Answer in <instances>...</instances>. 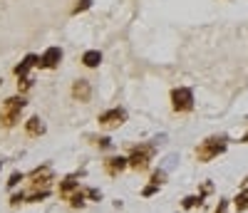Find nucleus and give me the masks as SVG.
Instances as JSON below:
<instances>
[{
  "label": "nucleus",
  "instance_id": "obj_9",
  "mask_svg": "<svg viewBox=\"0 0 248 213\" xmlns=\"http://www.w3.org/2000/svg\"><path fill=\"white\" fill-rule=\"evenodd\" d=\"M30 181H32V191H43L50 186L52 181V168L50 166H43V168H35L30 174Z\"/></svg>",
  "mask_w": 248,
  "mask_h": 213
},
{
  "label": "nucleus",
  "instance_id": "obj_18",
  "mask_svg": "<svg viewBox=\"0 0 248 213\" xmlns=\"http://www.w3.org/2000/svg\"><path fill=\"white\" fill-rule=\"evenodd\" d=\"M92 141H94V146H99V149H112V139H109V137H92Z\"/></svg>",
  "mask_w": 248,
  "mask_h": 213
},
{
  "label": "nucleus",
  "instance_id": "obj_5",
  "mask_svg": "<svg viewBox=\"0 0 248 213\" xmlns=\"http://www.w3.org/2000/svg\"><path fill=\"white\" fill-rule=\"evenodd\" d=\"M171 106L174 112L184 114V112H191L194 109V92L189 87H176L171 90Z\"/></svg>",
  "mask_w": 248,
  "mask_h": 213
},
{
  "label": "nucleus",
  "instance_id": "obj_7",
  "mask_svg": "<svg viewBox=\"0 0 248 213\" xmlns=\"http://www.w3.org/2000/svg\"><path fill=\"white\" fill-rule=\"evenodd\" d=\"M60 62H62V50H60V47H47L43 55H40L37 67H40V70H55Z\"/></svg>",
  "mask_w": 248,
  "mask_h": 213
},
{
  "label": "nucleus",
  "instance_id": "obj_21",
  "mask_svg": "<svg viewBox=\"0 0 248 213\" xmlns=\"http://www.w3.org/2000/svg\"><path fill=\"white\" fill-rule=\"evenodd\" d=\"M85 196H87L90 201H102V191H99V188H87Z\"/></svg>",
  "mask_w": 248,
  "mask_h": 213
},
{
  "label": "nucleus",
  "instance_id": "obj_4",
  "mask_svg": "<svg viewBox=\"0 0 248 213\" xmlns=\"http://www.w3.org/2000/svg\"><path fill=\"white\" fill-rule=\"evenodd\" d=\"M57 194H60V198L62 201H67L70 206H82V203H85V191H82L79 188V183L70 176V179H65V181H60V188H57Z\"/></svg>",
  "mask_w": 248,
  "mask_h": 213
},
{
  "label": "nucleus",
  "instance_id": "obj_19",
  "mask_svg": "<svg viewBox=\"0 0 248 213\" xmlns=\"http://www.w3.org/2000/svg\"><path fill=\"white\" fill-rule=\"evenodd\" d=\"M20 181H25V174H20V171H15L10 179H8V188H15Z\"/></svg>",
  "mask_w": 248,
  "mask_h": 213
},
{
  "label": "nucleus",
  "instance_id": "obj_16",
  "mask_svg": "<svg viewBox=\"0 0 248 213\" xmlns=\"http://www.w3.org/2000/svg\"><path fill=\"white\" fill-rule=\"evenodd\" d=\"M32 77H23V79H17V94H23L25 97V92H30L32 90Z\"/></svg>",
  "mask_w": 248,
  "mask_h": 213
},
{
  "label": "nucleus",
  "instance_id": "obj_22",
  "mask_svg": "<svg viewBox=\"0 0 248 213\" xmlns=\"http://www.w3.org/2000/svg\"><path fill=\"white\" fill-rule=\"evenodd\" d=\"M156 191H159V186H156V183H149V186H144L141 196H144V198H149V196H154V194H156Z\"/></svg>",
  "mask_w": 248,
  "mask_h": 213
},
{
  "label": "nucleus",
  "instance_id": "obj_8",
  "mask_svg": "<svg viewBox=\"0 0 248 213\" xmlns=\"http://www.w3.org/2000/svg\"><path fill=\"white\" fill-rule=\"evenodd\" d=\"M72 99L82 102V104H87L92 99V84H90V79H75L72 82Z\"/></svg>",
  "mask_w": 248,
  "mask_h": 213
},
{
  "label": "nucleus",
  "instance_id": "obj_25",
  "mask_svg": "<svg viewBox=\"0 0 248 213\" xmlns=\"http://www.w3.org/2000/svg\"><path fill=\"white\" fill-rule=\"evenodd\" d=\"M241 144H248V134H246V137H243V139H241Z\"/></svg>",
  "mask_w": 248,
  "mask_h": 213
},
{
  "label": "nucleus",
  "instance_id": "obj_13",
  "mask_svg": "<svg viewBox=\"0 0 248 213\" xmlns=\"http://www.w3.org/2000/svg\"><path fill=\"white\" fill-rule=\"evenodd\" d=\"M82 65L90 67V70L99 67V65H102V52H99V50H87L85 55H82Z\"/></svg>",
  "mask_w": 248,
  "mask_h": 213
},
{
  "label": "nucleus",
  "instance_id": "obj_12",
  "mask_svg": "<svg viewBox=\"0 0 248 213\" xmlns=\"http://www.w3.org/2000/svg\"><path fill=\"white\" fill-rule=\"evenodd\" d=\"M25 132H28L30 137H43V134H45V122L40 119V117H30V119L25 122Z\"/></svg>",
  "mask_w": 248,
  "mask_h": 213
},
{
  "label": "nucleus",
  "instance_id": "obj_27",
  "mask_svg": "<svg viewBox=\"0 0 248 213\" xmlns=\"http://www.w3.org/2000/svg\"><path fill=\"white\" fill-rule=\"evenodd\" d=\"M0 82H3V79H0Z\"/></svg>",
  "mask_w": 248,
  "mask_h": 213
},
{
  "label": "nucleus",
  "instance_id": "obj_17",
  "mask_svg": "<svg viewBox=\"0 0 248 213\" xmlns=\"http://www.w3.org/2000/svg\"><path fill=\"white\" fill-rule=\"evenodd\" d=\"M92 8V0H77V5L72 8V15H79V13H85Z\"/></svg>",
  "mask_w": 248,
  "mask_h": 213
},
{
  "label": "nucleus",
  "instance_id": "obj_23",
  "mask_svg": "<svg viewBox=\"0 0 248 213\" xmlns=\"http://www.w3.org/2000/svg\"><path fill=\"white\" fill-rule=\"evenodd\" d=\"M214 213H229V198H221Z\"/></svg>",
  "mask_w": 248,
  "mask_h": 213
},
{
  "label": "nucleus",
  "instance_id": "obj_6",
  "mask_svg": "<svg viewBox=\"0 0 248 213\" xmlns=\"http://www.w3.org/2000/svg\"><path fill=\"white\" fill-rule=\"evenodd\" d=\"M124 122H127V112H124L122 106H112V109L102 112L97 117V124L105 126V129H117V126H122Z\"/></svg>",
  "mask_w": 248,
  "mask_h": 213
},
{
  "label": "nucleus",
  "instance_id": "obj_20",
  "mask_svg": "<svg viewBox=\"0 0 248 213\" xmlns=\"http://www.w3.org/2000/svg\"><path fill=\"white\" fill-rule=\"evenodd\" d=\"M164 181H167V174H164V171H154L152 174V183H156L159 188L164 186Z\"/></svg>",
  "mask_w": 248,
  "mask_h": 213
},
{
  "label": "nucleus",
  "instance_id": "obj_3",
  "mask_svg": "<svg viewBox=\"0 0 248 213\" xmlns=\"http://www.w3.org/2000/svg\"><path fill=\"white\" fill-rule=\"evenodd\" d=\"M154 154H156L154 144H139V146L132 149V154L127 156V164H129V168H134V171H147Z\"/></svg>",
  "mask_w": 248,
  "mask_h": 213
},
{
  "label": "nucleus",
  "instance_id": "obj_10",
  "mask_svg": "<svg viewBox=\"0 0 248 213\" xmlns=\"http://www.w3.org/2000/svg\"><path fill=\"white\" fill-rule=\"evenodd\" d=\"M37 62H40V57L37 55H25L23 60H20V65H15V77L17 79H23V77H28V72L32 70V67H37Z\"/></svg>",
  "mask_w": 248,
  "mask_h": 213
},
{
  "label": "nucleus",
  "instance_id": "obj_14",
  "mask_svg": "<svg viewBox=\"0 0 248 213\" xmlns=\"http://www.w3.org/2000/svg\"><path fill=\"white\" fill-rule=\"evenodd\" d=\"M233 208H236V211H238V213H241V211H246V208H248V186H246V188H243V191H241V194H238V196H236V198H233Z\"/></svg>",
  "mask_w": 248,
  "mask_h": 213
},
{
  "label": "nucleus",
  "instance_id": "obj_11",
  "mask_svg": "<svg viewBox=\"0 0 248 213\" xmlns=\"http://www.w3.org/2000/svg\"><path fill=\"white\" fill-rule=\"evenodd\" d=\"M124 168H129L127 156H109V159L105 161V171H107L109 176H119Z\"/></svg>",
  "mask_w": 248,
  "mask_h": 213
},
{
  "label": "nucleus",
  "instance_id": "obj_24",
  "mask_svg": "<svg viewBox=\"0 0 248 213\" xmlns=\"http://www.w3.org/2000/svg\"><path fill=\"white\" fill-rule=\"evenodd\" d=\"M20 203H25V194L20 191V194H15L13 198H10V206H20Z\"/></svg>",
  "mask_w": 248,
  "mask_h": 213
},
{
  "label": "nucleus",
  "instance_id": "obj_26",
  "mask_svg": "<svg viewBox=\"0 0 248 213\" xmlns=\"http://www.w3.org/2000/svg\"><path fill=\"white\" fill-rule=\"evenodd\" d=\"M0 168H3V161H0Z\"/></svg>",
  "mask_w": 248,
  "mask_h": 213
},
{
  "label": "nucleus",
  "instance_id": "obj_2",
  "mask_svg": "<svg viewBox=\"0 0 248 213\" xmlns=\"http://www.w3.org/2000/svg\"><path fill=\"white\" fill-rule=\"evenodd\" d=\"M226 149H229V139H226V137H209V139H203L196 146V159L201 164H209L216 156H221Z\"/></svg>",
  "mask_w": 248,
  "mask_h": 213
},
{
  "label": "nucleus",
  "instance_id": "obj_1",
  "mask_svg": "<svg viewBox=\"0 0 248 213\" xmlns=\"http://www.w3.org/2000/svg\"><path fill=\"white\" fill-rule=\"evenodd\" d=\"M25 106H28V102H25L23 94L8 97L3 102V106H0V126H3V129H13V126L20 122V117H23Z\"/></svg>",
  "mask_w": 248,
  "mask_h": 213
},
{
  "label": "nucleus",
  "instance_id": "obj_15",
  "mask_svg": "<svg viewBox=\"0 0 248 213\" xmlns=\"http://www.w3.org/2000/svg\"><path fill=\"white\" fill-rule=\"evenodd\" d=\"M201 201H203V196H201V194H199V196H186V198H184V203H181V208H184V211H191V208L201 206Z\"/></svg>",
  "mask_w": 248,
  "mask_h": 213
}]
</instances>
